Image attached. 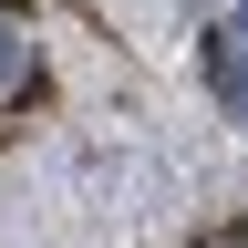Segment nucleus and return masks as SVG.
<instances>
[{"label":"nucleus","instance_id":"obj_1","mask_svg":"<svg viewBox=\"0 0 248 248\" xmlns=\"http://www.w3.org/2000/svg\"><path fill=\"white\" fill-rule=\"evenodd\" d=\"M11 73H21V42H11V31H0V83H11Z\"/></svg>","mask_w":248,"mask_h":248}]
</instances>
